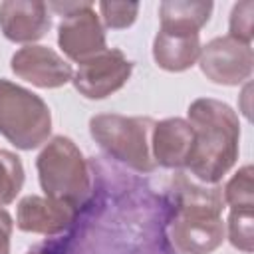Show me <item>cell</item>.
<instances>
[{
    "mask_svg": "<svg viewBox=\"0 0 254 254\" xmlns=\"http://www.w3.org/2000/svg\"><path fill=\"white\" fill-rule=\"evenodd\" d=\"M173 204L167 218L169 240L179 254H210L226 234L222 222V187L177 173L171 187Z\"/></svg>",
    "mask_w": 254,
    "mask_h": 254,
    "instance_id": "obj_1",
    "label": "cell"
},
{
    "mask_svg": "<svg viewBox=\"0 0 254 254\" xmlns=\"http://www.w3.org/2000/svg\"><path fill=\"white\" fill-rule=\"evenodd\" d=\"M189 125L194 133V145L187 169L196 181L216 185L238 159V115L228 103L200 97L189 107Z\"/></svg>",
    "mask_w": 254,
    "mask_h": 254,
    "instance_id": "obj_2",
    "label": "cell"
},
{
    "mask_svg": "<svg viewBox=\"0 0 254 254\" xmlns=\"http://www.w3.org/2000/svg\"><path fill=\"white\" fill-rule=\"evenodd\" d=\"M40 187L46 196L79 210L91 194V171L77 145L64 135L52 137L36 159Z\"/></svg>",
    "mask_w": 254,
    "mask_h": 254,
    "instance_id": "obj_3",
    "label": "cell"
},
{
    "mask_svg": "<svg viewBox=\"0 0 254 254\" xmlns=\"http://www.w3.org/2000/svg\"><path fill=\"white\" fill-rule=\"evenodd\" d=\"M153 127L155 121L149 117L101 113L89 119V133L93 141L111 159L137 173H153L157 169L151 153Z\"/></svg>",
    "mask_w": 254,
    "mask_h": 254,
    "instance_id": "obj_4",
    "label": "cell"
},
{
    "mask_svg": "<svg viewBox=\"0 0 254 254\" xmlns=\"http://www.w3.org/2000/svg\"><path fill=\"white\" fill-rule=\"evenodd\" d=\"M52 111L34 91L8 79H0V135L22 151L48 143Z\"/></svg>",
    "mask_w": 254,
    "mask_h": 254,
    "instance_id": "obj_5",
    "label": "cell"
},
{
    "mask_svg": "<svg viewBox=\"0 0 254 254\" xmlns=\"http://www.w3.org/2000/svg\"><path fill=\"white\" fill-rule=\"evenodd\" d=\"M48 8L62 16L58 44L71 62L79 65L107 50L105 32L91 2H52Z\"/></svg>",
    "mask_w": 254,
    "mask_h": 254,
    "instance_id": "obj_6",
    "label": "cell"
},
{
    "mask_svg": "<svg viewBox=\"0 0 254 254\" xmlns=\"http://www.w3.org/2000/svg\"><path fill=\"white\" fill-rule=\"evenodd\" d=\"M200 71L218 85H240L252 75L254 52L232 36H218L200 48Z\"/></svg>",
    "mask_w": 254,
    "mask_h": 254,
    "instance_id": "obj_7",
    "label": "cell"
},
{
    "mask_svg": "<svg viewBox=\"0 0 254 254\" xmlns=\"http://www.w3.org/2000/svg\"><path fill=\"white\" fill-rule=\"evenodd\" d=\"M131 71V60H127L121 50L107 48L95 58L79 64L71 81L85 99H105L129 81Z\"/></svg>",
    "mask_w": 254,
    "mask_h": 254,
    "instance_id": "obj_8",
    "label": "cell"
},
{
    "mask_svg": "<svg viewBox=\"0 0 254 254\" xmlns=\"http://www.w3.org/2000/svg\"><path fill=\"white\" fill-rule=\"evenodd\" d=\"M10 67L16 73V77L42 89L62 87L73 77L71 65L48 46L30 44L20 48L12 56Z\"/></svg>",
    "mask_w": 254,
    "mask_h": 254,
    "instance_id": "obj_9",
    "label": "cell"
},
{
    "mask_svg": "<svg viewBox=\"0 0 254 254\" xmlns=\"http://www.w3.org/2000/svg\"><path fill=\"white\" fill-rule=\"evenodd\" d=\"M79 210L62 200H54L50 196L28 194L18 202L16 210V226L22 232L56 236L65 232L77 218Z\"/></svg>",
    "mask_w": 254,
    "mask_h": 254,
    "instance_id": "obj_10",
    "label": "cell"
},
{
    "mask_svg": "<svg viewBox=\"0 0 254 254\" xmlns=\"http://www.w3.org/2000/svg\"><path fill=\"white\" fill-rule=\"evenodd\" d=\"M52 26L50 8L38 0H8L0 4V30L16 44H32Z\"/></svg>",
    "mask_w": 254,
    "mask_h": 254,
    "instance_id": "obj_11",
    "label": "cell"
},
{
    "mask_svg": "<svg viewBox=\"0 0 254 254\" xmlns=\"http://www.w3.org/2000/svg\"><path fill=\"white\" fill-rule=\"evenodd\" d=\"M194 145V133L187 119L169 117L155 121L151 135V153L155 165L165 169H187Z\"/></svg>",
    "mask_w": 254,
    "mask_h": 254,
    "instance_id": "obj_12",
    "label": "cell"
},
{
    "mask_svg": "<svg viewBox=\"0 0 254 254\" xmlns=\"http://www.w3.org/2000/svg\"><path fill=\"white\" fill-rule=\"evenodd\" d=\"M200 48L198 34H173L159 30L153 40V58L161 69L179 73L198 62Z\"/></svg>",
    "mask_w": 254,
    "mask_h": 254,
    "instance_id": "obj_13",
    "label": "cell"
},
{
    "mask_svg": "<svg viewBox=\"0 0 254 254\" xmlns=\"http://www.w3.org/2000/svg\"><path fill=\"white\" fill-rule=\"evenodd\" d=\"M212 14V2L167 0L159 6L161 30L173 34H198Z\"/></svg>",
    "mask_w": 254,
    "mask_h": 254,
    "instance_id": "obj_14",
    "label": "cell"
},
{
    "mask_svg": "<svg viewBox=\"0 0 254 254\" xmlns=\"http://www.w3.org/2000/svg\"><path fill=\"white\" fill-rule=\"evenodd\" d=\"M24 185V167L22 161L6 151L0 149V206L10 204Z\"/></svg>",
    "mask_w": 254,
    "mask_h": 254,
    "instance_id": "obj_15",
    "label": "cell"
},
{
    "mask_svg": "<svg viewBox=\"0 0 254 254\" xmlns=\"http://www.w3.org/2000/svg\"><path fill=\"white\" fill-rule=\"evenodd\" d=\"M224 204L230 208L252 210L254 208V185H252V167L244 165L222 189Z\"/></svg>",
    "mask_w": 254,
    "mask_h": 254,
    "instance_id": "obj_16",
    "label": "cell"
},
{
    "mask_svg": "<svg viewBox=\"0 0 254 254\" xmlns=\"http://www.w3.org/2000/svg\"><path fill=\"white\" fill-rule=\"evenodd\" d=\"M228 240L234 248L250 254L252 252V210H240V208H230L228 216Z\"/></svg>",
    "mask_w": 254,
    "mask_h": 254,
    "instance_id": "obj_17",
    "label": "cell"
},
{
    "mask_svg": "<svg viewBox=\"0 0 254 254\" xmlns=\"http://www.w3.org/2000/svg\"><path fill=\"white\" fill-rule=\"evenodd\" d=\"M99 18L103 24L111 30H125L129 28L139 14V4L137 2H99Z\"/></svg>",
    "mask_w": 254,
    "mask_h": 254,
    "instance_id": "obj_18",
    "label": "cell"
},
{
    "mask_svg": "<svg viewBox=\"0 0 254 254\" xmlns=\"http://www.w3.org/2000/svg\"><path fill=\"white\" fill-rule=\"evenodd\" d=\"M252 20H254V2L252 0L234 4L232 12H230V34L228 36H232L244 44H252V38H254Z\"/></svg>",
    "mask_w": 254,
    "mask_h": 254,
    "instance_id": "obj_19",
    "label": "cell"
},
{
    "mask_svg": "<svg viewBox=\"0 0 254 254\" xmlns=\"http://www.w3.org/2000/svg\"><path fill=\"white\" fill-rule=\"evenodd\" d=\"M12 216L8 210L0 208V254H10V236H12Z\"/></svg>",
    "mask_w": 254,
    "mask_h": 254,
    "instance_id": "obj_20",
    "label": "cell"
},
{
    "mask_svg": "<svg viewBox=\"0 0 254 254\" xmlns=\"http://www.w3.org/2000/svg\"><path fill=\"white\" fill-rule=\"evenodd\" d=\"M26 254H56L52 248H48V246H40V248H34V250H28Z\"/></svg>",
    "mask_w": 254,
    "mask_h": 254,
    "instance_id": "obj_21",
    "label": "cell"
}]
</instances>
